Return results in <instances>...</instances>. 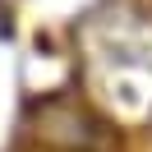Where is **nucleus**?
<instances>
[{
    "instance_id": "f257e3e1",
    "label": "nucleus",
    "mask_w": 152,
    "mask_h": 152,
    "mask_svg": "<svg viewBox=\"0 0 152 152\" xmlns=\"http://www.w3.org/2000/svg\"><path fill=\"white\" fill-rule=\"evenodd\" d=\"M83 56L92 97L106 115L134 124L152 120V14L134 5H111L92 14Z\"/></svg>"
}]
</instances>
